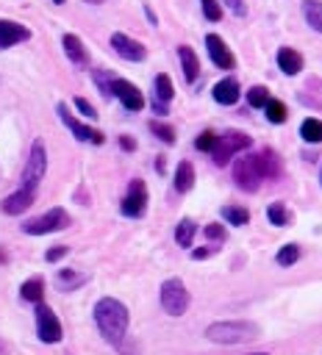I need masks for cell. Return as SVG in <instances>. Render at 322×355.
Returning <instances> with one entry per match:
<instances>
[{
  "label": "cell",
  "instance_id": "cell-22",
  "mask_svg": "<svg viewBox=\"0 0 322 355\" xmlns=\"http://www.w3.org/2000/svg\"><path fill=\"white\" fill-rule=\"evenodd\" d=\"M83 283H86V275H78L75 269H58V275H56V286L61 291H75Z\"/></svg>",
  "mask_w": 322,
  "mask_h": 355
},
{
  "label": "cell",
  "instance_id": "cell-44",
  "mask_svg": "<svg viewBox=\"0 0 322 355\" xmlns=\"http://www.w3.org/2000/svg\"><path fill=\"white\" fill-rule=\"evenodd\" d=\"M253 355H269V352H253Z\"/></svg>",
  "mask_w": 322,
  "mask_h": 355
},
{
  "label": "cell",
  "instance_id": "cell-35",
  "mask_svg": "<svg viewBox=\"0 0 322 355\" xmlns=\"http://www.w3.org/2000/svg\"><path fill=\"white\" fill-rule=\"evenodd\" d=\"M203 3V14L211 19V22H219L222 19V6L217 0H200Z\"/></svg>",
  "mask_w": 322,
  "mask_h": 355
},
{
  "label": "cell",
  "instance_id": "cell-21",
  "mask_svg": "<svg viewBox=\"0 0 322 355\" xmlns=\"http://www.w3.org/2000/svg\"><path fill=\"white\" fill-rule=\"evenodd\" d=\"M192 186H194V166H192V161H180L175 169V189L180 194H186Z\"/></svg>",
  "mask_w": 322,
  "mask_h": 355
},
{
  "label": "cell",
  "instance_id": "cell-5",
  "mask_svg": "<svg viewBox=\"0 0 322 355\" xmlns=\"http://www.w3.org/2000/svg\"><path fill=\"white\" fill-rule=\"evenodd\" d=\"M69 222H72V219H69V214H67L64 208H50V211H44V214L28 219V222L22 225V230L31 233V236H44V233H58V230L69 227Z\"/></svg>",
  "mask_w": 322,
  "mask_h": 355
},
{
  "label": "cell",
  "instance_id": "cell-16",
  "mask_svg": "<svg viewBox=\"0 0 322 355\" xmlns=\"http://www.w3.org/2000/svg\"><path fill=\"white\" fill-rule=\"evenodd\" d=\"M211 94H214V100L219 103V105H233L236 100H239V94H242V89H239V80L236 78H222L219 83H214V89H211Z\"/></svg>",
  "mask_w": 322,
  "mask_h": 355
},
{
  "label": "cell",
  "instance_id": "cell-11",
  "mask_svg": "<svg viewBox=\"0 0 322 355\" xmlns=\"http://www.w3.org/2000/svg\"><path fill=\"white\" fill-rule=\"evenodd\" d=\"M111 47H114L117 55H122L125 61H144V58H147V47H144L142 42H136V39L119 33V31L111 33Z\"/></svg>",
  "mask_w": 322,
  "mask_h": 355
},
{
  "label": "cell",
  "instance_id": "cell-36",
  "mask_svg": "<svg viewBox=\"0 0 322 355\" xmlns=\"http://www.w3.org/2000/svg\"><path fill=\"white\" fill-rule=\"evenodd\" d=\"M67 252H69V247H67V244H56L53 250H47V252H44V261H47V263H56V261H61Z\"/></svg>",
  "mask_w": 322,
  "mask_h": 355
},
{
  "label": "cell",
  "instance_id": "cell-39",
  "mask_svg": "<svg viewBox=\"0 0 322 355\" xmlns=\"http://www.w3.org/2000/svg\"><path fill=\"white\" fill-rule=\"evenodd\" d=\"M225 6L236 14V17H244L247 14V6H244V0H225Z\"/></svg>",
  "mask_w": 322,
  "mask_h": 355
},
{
  "label": "cell",
  "instance_id": "cell-41",
  "mask_svg": "<svg viewBox=\"0 0 322 355\" xmlns=\"http://www.w3.org/2000/svg\"><path fill=\"white\" fill-rule=\"evenodd\" d=\"M119 144H122V150H133V147H136L130 136H122V139H119Z\"/></svg>",
  "mask_w": 322,
  "mask_h": 355
},
{
  "label": "cell",
  "instance_id": "cell-17",
  "mask_svg": "<svg viewBox=\"0 0 322 355\" xmlns=\"http://www.w3.org/2000/svg\"><path fill=\"white\" fill-rule=\"evenodd\" d=\"M61 44H64V53H67V58H69L75 67H86V64H89V53H86L83 42H80L75 33H64Z\"/></svg>",
  "mask_w": 322,
  "mask_h": 355
},
{
  "label": "cell",
  "instance_id": "cell-1",
  "mask_svg": "<svg viewBox=\"0 0 322 355\" xmlns=\"http://www.w3.org/2000/svg\"><path fill=\"white\" fill-rule=\"evenodd\" d=\"M278 175H280V158L269 147L258 153H247L233 164V180L242 191H255L261 180H272Z\"/></svg>",
  "mask_w": 322,
  "mask_h": 355
},
{
  "label": "cell",
  "instance_id": "cell-13",
  "mask_svg": "<svg viewBox=\"0 0 322 355\" xmlns=\"http://www.w3.org/2000/svg\"><path fill=\"white\" fill-rule=\"evenodd\" d=\"M205 47H208L211 61H214L219 69H233V67H236V58H233V53H230V47L225 44L222 36L208 33V36H205Z\"/></svg>",
  "mask_w": 322,
  "mask_h": 355
},
{
  "label": "cell",
  "instance_id": "cell-14",
  "mask_svg": "<svg viewBox=\"0 0 322 355\" xmlns=\"http://www.w3.org/2000/svg\"><path fill=\"white\" fill-rule=\"evenodd\" d=\"M33 200H36V191H31V189H17V191H11L3 202H0V208H3V214H8V216H19L25 208H31L33 205Z\"/></svg>",
  "mask_w": 322,
  "mask_h": 355
},
{
  "label": "cell",
  "instance_id": "cell-24",
  "mask_svg": "<svg viewBox=\"0 0 322 355\" xmlns=\"http://www.w3.org/2000/svg\"><path fill=\"white\" fill-rule=\"evenodd\" d=\"M300 136H303L308 144H319V141H322V122L314 119V116L303 119V125H300Z\"/></svg>",
  "mask_w": 322,
  "mask_h": 355
},
{
  "label": "cell",
  "instance_id": "cell-27",
  "mask_svg": "<svg viewBox=\"0 0 322 355\" xmlns=\"http://www.w3.org/2000/svg\"><path fill=\"white\" fill-rule=\"evenodd\" d=\"M266 219H269V225H275V227H286L291 216H289V211H286L283 202H269V205H266Z\"/></svg>",
  "mask_w": 322,
  "mask_h": 355
},
{
  "label": "cell",
  "instance_id": "cell-18",
  "mask_svg": "<svg viewBox=\"0 0 322 355\" xmlns=\"http://www.w3.org/2000/svg\"><path fill=\"white\" fill-rule=\"evenodd\" d=\"M178 55H180V69H183V78L192 83V80H197V75H200V61H197V55H194V50L189 47V44H180L178 47Z\"/></svg>",
  "mask_w": 322,
  "mask_h": 355
},
{
  "label": "cell",
  "instance_id": "cell-23",
  "mask_svg": "<svg viewBox=\"0 0 322 355\" xmlns=\"http://www.w3.org/2000/svg\"><path fill=\"white\" fill-rule=\"evenodd\" d=\"M303 17L314 31L322 33V3L319 0H303Z\"/></svg>",
  "mask_w": 322,
  "mask_h": 355
},
{
  "label": "cell",
  "instance_id": "cell-3",
  "mask_svg": "<svg viewBox=\"0 0 322 355\" xmlns=\"http://www.w3.org/2000/svg\"><path fill=\"white\" fill-rule=\"evenodd\" d=\"M205 336L208 341L214 344H244V341H253L261 336V327L253 324V322H242V319H233V322H214L205 327Z\"/></svg>",
  "mask_w": 322,
  "mask_h": 355
},
{
  "label": "cell",
  "instance_id": "cell-28",
  "mask_svg": "<svg viewBox=\"0 0 322 355\" xmlns=\"http://www.w3.org/2000/svg\"><path fill=\"white\" fill-rule=\"evenodd\" d=\"M222 216H225L228 225H236V227H242V225L250 222V211L247 208H239V205H225L222 208Z\"/></svg>",
  "mask_w": 322,
  "mask_h": 355
},
{
  "label": "cell",
  "instance_id": "cell-15",
  "mask_svg": "<svg viewBox=\"0 0 322 355\" xmlns=\"http://www.w3.org/2000/svg\"><path fill=\"white\" fill-rule=\"evenodd\" d=\"M25 39H31V31L25 25H19L14 19H0V50H6L11 44H19Z\"/></svg>",
  "mask_w": 322,
  "mask_h": 355
},
{
  "label": "cell",
  "instance_id": "cell-26",
  "mask_svg": "<svg viewBox=\"0 0 322 355\" xmlns=\"http://www.w3.org/2000/svg\"><path fill=\"white\" fill-rule=\"evenodd\" d=\"M194 233H197L194 219H180V222H178V227H175V241H178L180 247H192Z\"/></svg>",
  "mask_w": 322,
  "mask_h": 355
},
{
  "label": "cell",
  "instance_id": "cell-20",
  "mask_svg": "<svg viewBox=\"0 0 322 355\" xmlns=\"http://www.w3.org/2000/svg\"><path fill=\"white\" fill-rule=\"evenodd\" d=\"M19 297H22L25 302L39 305L42 297H44V280H42V277H31V280H25V283L19 286Z\"/></svg>",
  "mask_w": 322,
  "mask_h": 355
},
{
  "label": "cell",
  "instance_id": "cell-4",
  "mask_svg": "<svg viewBox=\"0 0 322 355\" xmlns=\"http://www.w3.org/2000/svg\"><path fill=\"white\" fill-rule=\"evenodd\" d=\"M158 297H161V308L169 316H183L186 308H189V302H192V297H189V291H186V286H183L180 277H167L161 283V294Z\"/></svg>",
  "mask_w": 322,
  "mask_h": 355
},
{
  "label": "cell",
  "instance_id": "cell-40",
  "mask_svg": "<svg viewBox=\"0 0 322 355\" xmlns=\"http://www.w3.org/2000/svg\"><path fill=\"white\" fill-rule=\"evenodd\" d=\"M211 252H214L211 247H203V250H194V252H192V258H194V261H203V258H208Z\"/></svg>",
  "mask_w": 322,
  "mask_h": 355
},
{
  "label": "cell",
  "instance_id": "cell-34",
  "mask_svg": "<svg viewBox=\"0 0 322 355\" xmlns=\"http://www.w3.org/2000/svg\"><path fill=\"white\" fill-rule=\"evenodd\" d=\"M217 139H219V136H217L214 130H203V133L194 139V147H197V150H203V153H214Z\"/></svg>",
  "mask_w": 322,
  "mask_h": 355
},
{
  "label": "cell",
  "instance_id": "cell-30",
  "mask_svg": "<svg viewBox=\"0 0 322 355\" xmlns=\"http://www.w3.org/2000/svg\"><path fill=\"white\" fill-rule=\"evenodd\" d=\"M275 261H278V266H291V263H297V261H300V247H297V244H283V247L278 250Z\"/></svg>",
  "mask_w": 322,
  "mask_h": 355
},
{
  "label": "cell",
  "instance_id": "cell-37",
  "mask_svg": "<svg viewBox=\"0 0 322 355\" xmlns=\"http://www.w3.org/2000/svg\"><path fill=\"white\" fill-rule=\"evenodd\" d=\"M72 103H75V108H78L83 116H89V119H94V116H97V111H94V105H92L89 100H83V97H75Z\"/></svg>",
  "mask_w": 322,
  "mask_h": 355
},
{
  "label": "cell",
  "instance_id": "cell-9",
  "mask_svg": "<svg viewBox=\"0 0 322 355\" xmlns=\"http://www.w3.org/2000/svg\"><path fill=\"white\" fill-rule=\"evenodd\" d=\"M119 211L125 216H130V219H136V216H142L147 211V186H144V180L136 178V180L128 183V191H125V197L119 202Z\"/></svg>",
  "mask_w": 322,
  "mask_h": 355
},
{
  "label": "cell",
  "instance_id": "cell-32",
  "mask_svg": "<svg viewBox=\"0 0 322 355\" xmlns=\"http://www.w3.org/2000/svg\"><path fill=\"white\" fill-rule=\"evenodd\" d=\"M92 78H94V83L100 86L103 97H111V94H114V78H111L105 69H94V72H92Z\"/></svg>",
  "mask_w": 322,
  "mask_h": 355
},
{
  "label": "cell",
  "instance_id": "cell-6",
  "mask_svg": "<svg viewBox=\"0 0 322 355\" xmlns=\"http://www.w3.org/2000/svg\"><path fill=\"white\" fill-rule=\"evenodd\" d=\"M253 144V139L247 136V133H242V130H225L219 139H217V147H214V161L222 166V164H228L236 153H242V150H247Z\"/></svg>",
  "mask_w": 322,
  "mask_h": 355
},
{
  "label": "cell",
  "instance_id": "cell-19",
  "mask_svg": "<svg viewBox=\"0 0 322 355\" xmlns=\"http://www.w3.org/2000/svg\"><path fill=\"white\" fill-rule=\"evenodd\" d=\"M278 67L286 72V75H297L303 69V55L291 47H280L278 50Z\"/></svg>",
  "mask_w": 322,
  "mask_h": 355
},
{
  "label": "cell",
  "instance_id": "cell-7",
  "mask_svg": "<svg viewBox=\"0 0 322 355\" xmlns=\"http://www.w3.org/2000/svg\"><path fill=\"white\" fill-rule=\"evenodd\" d=\"M44 169H47V153H44V144L36 139L31 144V155H28V164H25V172H22V189L36 191V186L44 178Z\"/></svg>",
  "mask_w": 322,
  "mask_h": 355
},
{
  "label": "cell",
  "instance_id": "cell-29",
  "mask_svg": "<svg viewBox=\"0 0 322 355\" xmlns=\"http://www.w3.org/2000/svg\"><path fill=\"white\" fill-rule=\"evenodd\" d=\"M264 111H266V119H269L272 125H283L286 116H289V111H286V105H283L280 100H269Z\"/></svg>",
  "mask_w": 322,
  "mask_h": 355
},
{
  "label": "cell",
  "instance_id": "cell-12",
  "mask_svg": "<svg viewBox=\"0 0 322 355\" xmlns=\"http://www.w3.org/2000/svg\"><path fill=\"white\" fill-rule=\"evenodd\" d=\"M114 97L128 108V111H142L144 108V97L139 92V86H133L125 78H114Z\"/></svg>",
  "mask_w": 322,
  "mask_h": 355
},
{
  "label": "cell",
  "instance_id": "cell-31",
  "mask_svg": "<svg viewBox=\"0 0 322 355\" xmlns=\"http://www.w3.org/2000/svg\"><path fill=\"white\" fill-rule=\"evenodd\" d=\"M269 100H272V97H269V89H266V86H253V89L247 92V103H250L253 108H266Z\"/></svg>",
  "mask_w": 322,
  "mask_h": 355
},
{
  "label": "cell",
  "instance_id": "cell-25",
  "mask_svg": "<svg viewBox=\"0 0 322 355\" xmlns=\"http://www.w3.org/2000/svg\"><path fill=\"white\" fill-rule=\"evenodd\" d=\"M153 83H155V100H161V103H169V100H172V94H175L172 78H169L167 72H158Z\"/></svg>",
  "mask_w": 322,
  "mask_h": 355
},
{
  "label": "cell",
  "instance_id": "cell-10",
  "mask_svg": "<svg viewBox=\"0 0 322 355\" xmlns=\"http://www.w3.org/2000/svg\"><path fill=\"white\" fill-rule=\"evenodd\" d=\"M56 111H58V116H61V122L72 130V136L78 139V141H92V144H103L105 141V136L97 130V128H92V125H83V122H78L72 114H69V108H67V103H58L56 105Z\"/></svg>",
  "mask_w": 322,
  "mask_h": 355
},
{
  "label": "cell",
  "instance_id": "cell-2",
  "mask_svg": "<svg viewBox=\"0 0 322 355\" xmlns=\"http://www.w3.org/2000/svg\"><path fill=\"white\" fill-rule=\"evenodd\" d=\"M92 313H94V324H97L100 336L108 344L119 347L122 338H125V333H128V322H130L125 302H119L114 297H103V300H97V305H94Z\"/></svg>",
  "mask_w": 322,
  "mask_h": 355
},
{
  "label": "cell",
  "instance_id": "cell-42",
  "mask_svg": "<svg viewBox=\"0 0 322 355\" xmlns=\"http://www.w3.org/2000/svg\"><path fill=\"white\" fill-rule=\"evenodd\" d=\"M6 352H8V347H6L3 341H0V355H6Z\"/></svg>",
  "mask_w": 322,
  "mask_h": 355
},
{
  "label": "cell",
  "instance_id": "cell-33",
  "mask_svg": "<svg viewBox=\"0 0 322 355\" xmlns=\"http://www.w3.org/2000/svg\"><path fill=\"white\" fill-rule=\"evenodd\" d=\"M150 130L161 139V141H167V144H175V128H169V125H164V122H158V119H153L150 122Z\"/></svg>",
  "mask_w": 322,
  "mask_h": 355
},
{
  "label": "cell",
  "instance_id": "cell-8",
  "mask_svg": "<svg viewBox=\"0 0 322 355\" xmlns=\"http://www.w3.org/2000/svg\"><path fill=\"white\" fill-rule=\"evenodd\" d=\"M36 336H39V341H44V344H58L61 336H64L58 316H56L53 308H47L44 302L36 305Z\"/></svg>",
  "mask_w": 322,
  "mask_h": 355
},
{
  "label": "cell",
  "instance_id": "cell-43",
  "mask_svg": "<svg viewBox=\"0 0 322 355\" xmlns=\"http://www.w3.org/2000/svg\"><path fill=\"white\" fill-rule=\"evenodd\" d=\"M53 3H56V6H61V3H67V0H53Z\"/></svg>",
  "mask_w": 322,
  "mask_h": 355
},
{
  "label": "cell",
  "instance_id": "cell-38",
  "mask_svg": "<svg viewBox=\"0 0 322 355\" xmlns=\"http://www.w3.org/2000/svg\"><path fill=\"white\" fill-rule=\"evenodd\" d=\"M205 239H211V241H222V239H225V227H222L219 222L205 225Z\"/></svg>",
  "mask_w": 322,
  "mask_h": 355
}]
</instances>
